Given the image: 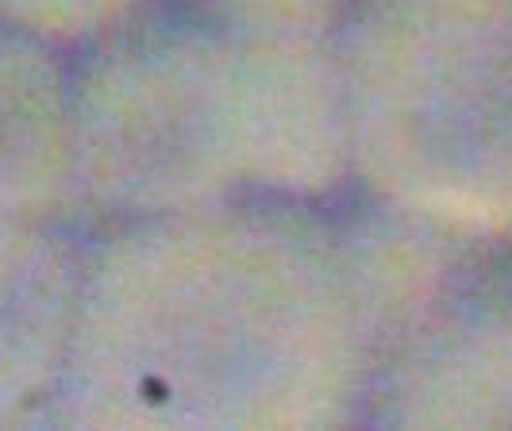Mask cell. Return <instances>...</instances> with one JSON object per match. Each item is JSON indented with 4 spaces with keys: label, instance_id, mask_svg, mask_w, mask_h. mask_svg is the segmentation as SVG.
I'll return each instance as SVG.
<instances>
[{
    "label": "cell",
    "instance_id": "cell-1",
    "mask_svg": "<svg viewBox=\"0 0 512 431\" xmlns=\"http://www.w3.org/2000/svg\"><path fill=\"white\" fill-rule=\"evenodd\" d=\"M366 343L332 204L239 201L89 228L51 428H362Z\"/></svg>",
    "mask_w": 512,
    "mask_h": 431
},
{
    "label": "cell",
    "instance_id": "cell-2",
    "mask_svg": "<svg viewBox=\"0 0 512 431\" xmlns=\"http://www.w3.org/2000/svg\"><path fill=\"white\" fill-rule=\"evenodd\" d=\"M81 224L239 201L335 204L351 143L332 35L154 0L74 51Z\"/></svg>",
    "mask_w": 512,
    "mask_h": 431
},
{
    "label": "cell",
    "instance_id": "cell-3",
    "mask_svg": "<svg viewBox=\"0 0 512 431\" xmlns=\"http://www.w3.org/2000/svg\"><path fill=\"white\" fill-rule=\"evenodd\" d=\"M332 43L351 189L512 243V0H359Z\"/></svg>",
    "mask_w": 512,
    "mask_h": 431
},
{
    "label": "cell",
    "instance_id": "cell-4",
    "mask_svg": "<svg viewBox=\"0 0 512 431\" xmlns=\"http://www.w3.org/2000/svg\"><path fill=\"white\" fill-rule=\"evenodd\" d=\"M362 428L512 431V243H470L370 358Z\"/></svg>",
    "mask_w": 512,
    "mask_h": 431
},
{
    "label": "cell",
    "instance_id": "cell-5",
    "mask_svg": "<svg viewBox=\"0 0 512 431\" xmlns=\"http://www.w3.org/2000/svg\"><path fill=\"white\" fill-rule=\"evenodd\" d=\"M89 228L0 220V431L51 428L81 312Z\"/></svg>",
    "mask_w": 512,
    "mask_h": 431
},
{
    "label": "cell",
    "instance_id": "cell-6",
    "mask_svg": "<svg viewBox=\"0 0 512 431\" xmlns=\"http://www.w3.org/2000/svg\"><path fill=\"white\" fill-rule=\"evenodd\" d=\"M0 220H81L74 51L8 20H0Z\"/></svg>",
    "mask_w": 512,
    "mask_h": 431
},
{
    "label": "cell",
    "instance_id": "cell-7",
    "mask_svg": "<svg viewBox=\"0 0 512 431\" xmlns=\"http://www.w3.org/2000/svg\"><path fill=\"white\" fill-rule=\"evenodd\" d=\"M154 0H0V20L77 51Z\"/></svg>",
    "mask_w": 512,
    "mask_h": 431
},
{
    "label": "cell",
    "instance_id": "cell-8",
    "mask_svg": "<svg viewBox=\"0 0 512 431\" xmlns=\"http://www.w3.org/2000/svg\"><path fill=\"white\" fill-rule=\"evenodd\" d=\"M235 24L297 31V35H335L343 16L359 0H193Z\"/></svg>",
    "mask_w": 512,
    "mask_h": 431
}]
</instances>
